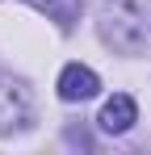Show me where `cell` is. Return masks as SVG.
Here are the masks:
<instances>
[{"instance_id":"cell-1","label":"cell","mask_w":151,"mask_h":155,"mask_svg":"<svg viewBox=\"0 0 151 155\" xmlns=\"http://www.w3.org/2000/svg\"><path fill=\"white\" fill-rule=\"evenodd\" d=\"M97 29L109 51L143 54L151 46V0H105Z\"/></svg>"},{"instance_id":"cell-2","label":"cell","mask_w":151,"mask_h":155,"mask_svg":"<svg viewBox=\"0 0 151 155\" xmlns=\"http://www.w3.org/2000/svg\"><path fill=\"white\" fill-rule=\"evenodd\" d=\"M34 122V97L21 80L0 71V138L4 134H21Z\"/></svg>"},{"instance_id":"cell-3","label":"cell","mask_w":151,"mask_h":155,"mask_svg":"<svg viewBox=\"0 0 151 155\" xmlns=\"http://www.w3.org/2000/svg\"><path fill=\"white\" fill-rule=\"evenodd\" d=\"M59 97L63 101H88V97H97L101 92V76L92 67H84V63H67L63 71H59Z\"/></svg>"},{"instance_id":"cell-4","label":"cell","mask_w":151,"mask_h":155,"mask_svg":"<svg viewBox=\"0 0 151 155\" xmlns=\"http://www.w3.org/2000/svg\"><path fill=\"white\" fill-rule=\"evenodd\" d=\"M101 130L105 134H126V130L139 122V105H134V97H126V92H113L109 101H105V109H101Z\"/></svg>"},{"instance_id":"cell-5","label":"cell","mask_w":151,"mask_h":155,"mask_svg":"<svg viewBox=\"0 0 151 155\" xmlns=\"http://www.w3.org/2000/svg\"><path fill=\"white\" fill-rule=\"evenodd\" d=\"M25 4H34L38 13H46L50 21H59V25H72L80 17V4L84 0H25Z\"/></svg>"}]
</instances>
